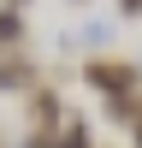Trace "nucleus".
<instances>
[{"mask_svg": "<svg viewBox=\"0 0 142 148\" xmlns=\"http://www.w3.org/2000/svg\"><path fill=\"white\" fill-rule=\"evenodd\" d=\"M83 77H89V89H101L106 101H113V95H130L142 83V65H130V59H89Z\"/></svg>", "mask_w": 142, "mask_h": 148, "instance_id": "obj_1", "label": "nucleus"}, {"mask_svg": "<svg viewBox=\"0 0 142 148\" xmlns=\"http://www.w3.org/2000/svg\"><path fill=\"white\" fill-rule=\"evenodd\" d=\"M0 47H24V12L0 6Z\"/></svg>", "mask_w": 142, "mask_h": 148, "instance_id": "obj_2", "label": "nucleus"}, {"mask_svg": "<svg viewBox=\"0 0 142 148\" xmlns=\"http://www.w3.org/2000/svg\"><path fill=\"white\" fill-rule=\"evenodd\" d=\"M118 12L124 18H142V0H118Z\"/></svg>", "mask_w": 142, "mask_h": 148, "instance_id": "obj_3", "label": "nucleus"}, {"mask_svg": "<svg viewBox=\"0 0 142 148\" xmlns=\"http://www.w3.org/2000/svg\"><path fill=\"white\" fill-rule=\"evenodd\" d=\"M130 130H136V148H142V119H136V125H130Z\"/></svg>", "mask_w": 142, "mask_h": 148, "instance_id": "obj_4", "label": "nucleus"}, {"mask_svg": "<svg viewBox=\"0 0 142 148\" xmlns=\"http://www.w3.org/2000/svg\"><path fill=\"white\" fill-rule=\"evenodd\" d=\"M77 6H83V0H77Z\"/></svg>", "mask_w": 142, "mask_h": 148, "instance_id": "obj_5", "label": "nucleus"}]
</instances>
